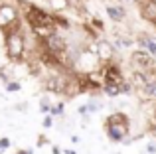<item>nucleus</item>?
Segmentation results:
<instances>
[{
    "label": "nucleus",
    "instance_id": "nucleus-1",
    "mask_svg": "<svg viewBox=\"0 0 156 154\" xmlns=\"http://www.w3.org/2000/svg\"><path fill=\"white\" fill-rule=\"evenodd\" d=\"M103 128H105L107 138L115 144H129L134 140L130 136V119L122 111H117V113L107 117Z\"/></svg>",
    "mask_w": 156,
    "mask_h": 154
},
{
    "label": "nucleus",
    "instance_id": "nucleus-2",
    "mask_svg": "<svg viewBox=\"0 0 156 154\" xmlns=\"http://www.w3.org/2000/svg\"><path fill=\"white\" fill-rule=\"evenodd\" d=\"M4 50L10 61H24L26 59V40H24V30L16 28V30L6 32L4 36Z\"/></svg>",
    "mask_w": 156,
    "mask_h": 154
},
{
    "label": "nucleus",
    "instance_id": "nucleus-3",
    "mask_svg": "<svg viewBox=\"0 0 156 154\" xmlns=\"http://www.w3.org/2000/svg\"><path fill=\"white\" fill-rule=\"evenodd\" d=\"M22 28V12L12 2H0V30L6 34L10 30Z\"/></svg>",
    "mask_w": 156,
    "mask_h": 154
},
{
    "label": "nucleus",
    "instance_id": "nucleus-4",
    "mask_svg": "<svg viewBox=\"0 0 156 154\" xmlns=\"http://www.w3.org/2000/svg\"><path fill=\"white\" fill-rule=\"evenodd\" d=\"M40 42H42V47L46 51H50L51 55H55V58H59L61 61H63V55H65L67 46H69V42H67L65 36H61L59 32H51V34H48L46 38H42Z\"/></svg>",
    "mask_w": 156,
    "mask_h": 154
},
{
    "label": "nucleus",
    "instance_id": "nucleus-5",
    "mask_svg": "<svg viewBox=\"0 0 156 154\" xmlns=\"http://www.w3.org/2000/svg\"><path fill=\"white\" fill-rule=\"evenodd\" d=\"M99 73L103 77V85H121L122 81L126 79L125 77V71H122L121 63L115 59L111 63H103L99 67Z\"/></svg>",
    "mask_w": 156,
    "mask_h": 154
},
{
    "label": "nucleus",
    "instance_id": "nucleus-6",
    "mask_svg": "<svg viewBox=\"0 0 156 154\" xmlns=\"http://www.w3.org/2000/svg\"><path fill=\"white\" fill-rule=\"evenodd\" d=\"M129 63H130V67H133V71H142V73H148V71H152L156 67L154 59L150 58L146 51L138 50V47H134L129 54Z\"/></svg>",
    "mask_w": 156,
    "mask_h": 154
},
{
    "label": "nucleus",
    "instance_id": "nucleus-7",
    "mask_svg": "<svg viewBox=\"0 0 156 154\" xmlns=\"http://www.w3.org/2000/svg\"><path fill=\"white\" fill-rule=\"evenodd\" d=\"M93 50H95V55L99 59V63H111L117 59V50L113 47L111 40H105V38H99L95 44H93Z\"/></svg>",
    "mask_w": 156,
    "mask_h": 154
},
{
    "label": "nucleus",
    "instance_id": "nucleus-8",
    "mask_svg": "<svg viewBox=\"0 0 156 154\" xmlns=\"http://www.w3.org/2000/svg\"><path fill=\"white\" fill-rule=\"evenodd\" d=\"M134 46L138 50L146 51L156 61V36L154 34H150V32H138V34H134Z\"/></svg>",
    "mask_w": 156,
    "mask_h": 154
},
{
    "label": "nucleus",
    "instance_id": "nucleus-9",
    "mask_svg": "<svg viewBox=\"0 0 156 154\" xmlns=\"http://www.w3.org/2000/svg\"><path fill=\"white\" fill-rule=\"evenodd\" d=\"M105 14L109 16V20L113 24H122L126 20V8L122 4H107L105 6Z\"/></svg>",
    "mask_w": 156,
    "mask_h": 154
},
{
    "label": "nucleus",
    "instance_id": "nucleus-10",
    "mask_svg": "<svg viewBox=\"0 0 156 154\" xmlns=\"http://www.w3.org/2000/svg\"><path fill=\"white\" fill-rule=\"evenodd\" d=\"M138 12H140L142 20H146V22H150V24L156 22V4L154 2H150V0H140Z\"/></svg>",
    "mask_w": 156,
    "mask_h": 154
},
{
    "label": "nucleus",
    "instance_id": "nucleus-11",
    "mask_svg": "<svg viewBox=\"0 0 156 154\" xmlns=\"http://www.w3.org/2000/svg\"><path fill=\"white\" fill-rule=\"evenodd\" d=\"M129 81L133 83V87H134V93H136V91H140V89L146 85L148 77H146V73H142V71H130V75H129Z\"/></svg>",
    "mask_w": 156,
    "mask_h": 154
},
{
    "label": "nucleus",
    "instance_id": "nucleus-12",
    "mask_svg": "<svg viewBox=\"0 0 156 154\" xmlns=\"http://www.w3.org/2000/svg\"><path fill=\"white\" fill-rule=\"evenodd\" d=\"M48 4H50V8H51L53 14H61L63 10H67V8H69L67 0H48Z\"/></svg>",
    "mask_w": 156,
    "mask_h": 154
},
{
    "label": "nucleus",
    "instance_id": "nucleus-13",
    "mask_svg": "<svg viewBox=\"0 0 156 154\" xmlns=\"http://www.w3.org/2000/svg\"><path fill=\"white\" fill-rule=\"evenodd\" d=\"M48 115L50 117H65V103H53Z\"/></svg>",
    "mask_w": 156,
    "mask_h": 154
},
{
    "label": "nucleus",
    "instance_id": "nucleus-14",
    "mask_svg": "<svg viewBox=\"0 0 156 154\" xmlns=\"http://www.w3.org/2000/svg\"><path fill=\"white\" fill-rule=\"evenodd\" d=\"M101 91L105 93L109 99H115V97L121 95V89H119V85H103V89Z\"/></svg>",
    "mask_w": 156,
    "mask_h": 154
},
{
    "label": "nucleus",
    "instance_id": "nucleus-15",
    "mask_svg": "<svg viewBox=\"0 0 156 154\" xmlns=\"http://www.w3.org/2000/svg\"><path fill=\"white\" fill-rule=\"evenodd\" d=\"M85 107H87V113H89V115H93V113H97L99 109H103V103H99L97 99H89L87 103H85Z\"/></svg>",
    "mask_w": 156,
    "mask_h": 154
},
{
    "label": "nucleus",
    "instance_id": "nucleus-16",
    "mask_svg": "<svg viewBox=\"0 0 156 154\" xmlns=\"http://www.w3.org/2000/svg\"><path fill=\"white\" fill-rule=\"evenodd\" d=\"M4 89H6L8 93H18L20 89H22V83L16 81V79H10L8 83H4Z\"/></svg>",
    "mask_w": 156,
    "mask_h": 154
},
{
    "label": "nucleus",
    "instance_id": "nucleus-17",
    "mask_svg": "<svg viewBox=\"0 0 156 154\" xmlns=\"http://www.w3.org/2000/svg\"><path fill=\"white\" fill-rule=\"evenodd\" d=\"M119 89H121V95H133L134 93V87H133V83H130L129 79H125L121 85H119Z\"/></svg>",
    "mask_w": 156,
    "mask_h": 154
},
{
    "label": "nucleus",
    "instance_id": "nucleus-18",
    "mask_svg": "<svg viewBox=\"0 0 156 154\" xmlns=\"http://www.w3.org/2000/svg\"><path fill=\"white\" fill-rule=\"evenodd\" d=\"M51 105H53V103L50 101V97H46V95H44L42 99H40V111L48 115V113H50V107H51Z\"/></svg>",
    "mask_w": 156,
    "mask_h": 154
},
{
    "label": "nucleus",
    "instance_id": "nucleus-19",
    "mask_svg": "<svg viewBox=\"0 0 156 154\" xmlns=\"http://www.w3.org/2000/svg\"><path fill=\"white\" fill-rule=\"evenodd\" d=\"M42 127H44V128H51V127H53V117H50V115H46V117H44Z\"/></svg>",
    "mask_w": 156,
    "mask_h": 154
},
{
    "label": "nucleus",
    "instance_id": "nucleus-20",
    "mask_svg": "<svg viewBox=\"0 0 156 154\" xmlns=\"http://www.w3.org/2000/svg\"><path fill=\"white\" fill-rule=\"evenodd\" d=\"M6 148H10V138L4 136V138H0V152H4Z\"/></svg>",
    "mask_w": 156,
    "mask_h": 154
},
{
    "label": "nucleus",
    "instance_id": "nucleus-21",
    "mask_svg": "<svg viewBox=\"0 0 156 154\" xmlns=\"http://www.w3.org/2000/svg\"><path fill=\"white\" fill-rule=\"evenodd\" d=\"M146 154H156V142L154 140H150V142L146 144Z\"/></svg>",
    "mask_w": 156,
    "mask_h": 154
},
{
    "label": "nucleus",
    "instance_id": "nucleus-22",
    "mask_svg": "<svg viewBox=\"0 0 156 154\" xmlns=\"http://www.w3.org/2000/svg\"><path fill=\"white\" fill-rule=\"evenodd\" d=\"M16 154H34V150L32 148H24V150H18Z\"/></svg>",
    "mask_w": 156,
    "mask_h": 154
},
{
    "label": "nucleus",
    "instance_id": "nucleus-23",
    "mask_svg": "<svg viewBox=\"0 0 156 154\" xmlns=\"http://www.w3.org/2000/svg\"><path fill=\"white\" fill-rule=\"evenodd\" d=\"M51 154H63V150H61V148H57V146H53L51 148Z\"/></svg>",
    "mask_w": 156,
    "mask_h": 154
},
{
    "label": "nucleus",
    "instance_id": "nucleus-24",
    "mask_svg": "<svg viewBox=\"0 0 156 154\" xmlns=\"http://www.w3.org/2000/svg\"><path fill=\"white\" fill-rule=\"evenodd\" d=\"M146 75H148V77H152V79H156V67H154L152 71H148V73H146Z\"/></svg>",
    "mask_w": 156,
    "mask_h": 154
},
{
    "label": "nucleus",
    "instance_id": "nucleus-25",
    "mask_svg": "<svg viewBox=\"0 0 156 154\" xmlns=\"http://www.w3.org/2000/svg\"><path fill=\"white\" fill-rule=\"evenodd\" d=\"M4 36H6V34H4V32L0 30V46H4Z\"/></svg>",
    "mask_w": 156,
    "mask_h": 154
},
{
    "label": "nucleus",
    "instance_id": "nucleus-26",
    "mask_svg": "<svg viewBox=\"0 0 156 154\" xmlns=\"http://www.w3.org/2000/svg\"><path fill=\"white\" fill-rule=\"evenodd\" d=\"M16 109H20V111H26V109H28V105H26V103H22V105H18Z\"/></svg>",
    "mask_w": 156,
    "mask_h": 154
},
{
    "label": "nucleus",
    "instance_id": "nucleus-27",
    "mask_svg": "<svg viewBox=\"0 0 156 154\" xmlns=\"http://www.w3.org/2000/svg\"><path fill=\"white\" fill-rule=\"evenodd\" d=\"M71 142H73V144H77V142H79V136L73 135V136H71Z\"/></svg>",
    "mask_w": 156,
    "mask_h": 154
},
{
    "label": "nucleus",
    "instance_id": "nucleus-28",
    "mask_svg": "<svg viewBox=\"0 0 156 154\" xmlns=\"http://www.w3.org/2000/svg\"><path fill=\"white\" fill-rule=\"evenodd\" d=\"M125 2H136V0H119V4H122V6H125Z\"/></svg>",
    "mask_w": 156,
    "mask_h": 154
},
{
    "label": "nucleus",
    "instance_id": "nucleus-29",
    "mask_svg": "<svg viewBox=\"0 0 156 154\" xmlns=\"http://www.w3.org/2000/svg\"><path fill=\"white\" fill-rule=\"evenodd\" d=\"M63 154H77L75 150H67V148H65V150H63Z\"/></svg>",
    "mask_w": 156,
    "mask_h": 154
},
{
    "label": "nucleus",
    "instance_id": "nucleus-30",
    "mask_svg": "<svg viewBox=\"0 0 156 154\" xmlns=\"http://www.w3.org/2000/svg\"><path fill=\"white\" fill-rule=\"evenodd\" d=\"M150 132H152V136L156 138V127H154V128H152V131H150Z\"/></svg>",
    "mask_w": 156,
    "mask_h": 154
},
{
    "label": "nucleus",
    "instance_id": "nucleus-31",
    "mask_svg": "<svg viewBox=\"0 0 156 154\" xmlns=\"http://www.w3.org/2000/svg\"><path fill=\"white\" fill-rule=\"evenodd\" d=\"M14 2H16V4H18V2H28V0H14Z\"/></svg>",
    "mask_w": 156,
    "mask_h": 154
},
{
    "label": "nucleus",
    "instance_id": "nucleus-32",
    "mask_svg": "<svg viewBox=\"0 0 156 154\" xmlns=\"http://www.w3.org/2000/svg\"><path fill=\"white\" fill-rule=\"evenodd\" d=\"M152 26H154V28H156V22H154V24H152Z\"/></svg>",
    "mask_w": 156,
    "mask_h": 154
}]
</instances>
